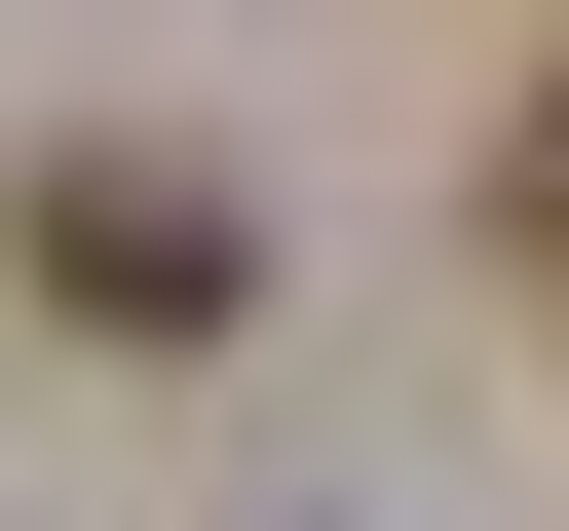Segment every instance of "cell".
<instances>
[{"mask_svg":"<svg viewBox=\"0 0 569 531\" xmlns=\"http://www.w3.org/2000/svg\"><path fill=\"white\" fill-rule=\"evenodd\" d=\"M39 304H77V342H228V190L77 152V190H39Z\"/></svg>","mask_w":569,"mask_h":531,"instance_id":"cell-1","label":"cell"},{"mask_svg":"<svg viewBox=\"0 0 569 531\" xmlns=\"http://www.w3.org/2000/svg\"><path fill=\"white\" fill-rule=\"evenodd\" d=\"M493 228H531V304H569V114H531V152H493Z\"/></svg>","mask_w":569,"mask_h":531,"instance_id":"cell-2","label":"cell"}]
</instances>
